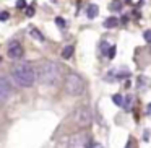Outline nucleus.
Returning <instances> with one entry per match:
<instances>
[{"label":"nucleus","instance_id":"obj_1","mask_svg":"<svg viewBox=\"0 0 151 148\" xmlns=\"http://www.w3.org/2000/svg\"><path fill=\"white\" fill-rule=\"evenodd\" d=\"M10 73H12V78L15 80V83L21 88H31L37 80L34 69L28 64H15L12 67Z\"/></svg>","mask_w":151,"mask_h":148},{"label":"nucleus","instance_id":"obj_2","mask_svg":"<svg viewBox=\"0 0 151 148\" xmlns=\"http://www.w3.org/2000/svg\"><path fill=\"white\" fill-rule=\"evenodd\" d=\"M37 80L44 85H55L60 78V65L55 62H44L37 67Z\"/></svg>","mask_w":151,"mask_h":148},{"label":"nucleus","instance_id":"obj_3","mask_svg":"<svg viewBox=\"0 0 151 148\" xmlns=\"http://www.w3.org/2000/svg\"><path fill=\"white\" fill-rule=\"evenodd\" d=\"M63 88H65L67 95L80 96L85 91V83H83V78L78 73H68L65 78V83H63Z\"/></svg>","mask_w":151,"mask_h":148},{"label":"nucleus","instance_id":"obj_4","mask_svg":"<svg viewBox=\"0 0 151 148\" xmlns=\"http://www.w3.org/2000/svg\"><path fill=\"white\" fill-rule=\"evenodd\" d=\"M86 145H88V135L85 132L70 135L65 142V148H86Z\"/></svg>","mask_w":151,"mask_h":148},{"label":"nucleus","instance_id":"obj_5","mask_svg":"<svg viewBox=\"0 0 151 148\" xmlns=\"http://www.w3.org/2000/svg\"><path fill=\"white\" fill-rule=\"evenodd\" d=\"M73 119H75V122L80 127H88L91 124V111H89V108L88 106H80L75 111Z\"/></svg>","mask_w":151,"mask_h":148},{"label":"nucleus","instance_id":"obj_6","mask_svg":"<svg viewBox=\"0 0 151 148\" xmlns=\"http://www.w3.org/2000/svg\"><path fill=\"white\" fill-rule=\"evenodd\" d=\"M24 54L23 51V46H21L20 43H17V41H13V43L8 44V49H7V57L12 60H17V59H21Z\"/></svg>","mask_w":151,"mask_h":148},{"label":"nucleus","instance_id":"obj_7","mask_svg":"<svg viewBox=\"0 0 151 148\" xmlns=\"http://www.w3.org/2000/svg\"><path fill=\"white\" fill-rule=\"evenodd\" d=\"M12 93H13V86H12L10 80L5 78V77H0V95L7 99Z\"/></svg>","mask_w":151,"mask_h":148},{"label":"nucleus","instance_id":"obj_8","mask_svg":"<svg viewBox=\"0 0 151 148\" xmlns=\"http://www.w3.org/2000/svg\"><path fill=\"white\" fill-rule=\"evenodd\" d=\"M119 26V20L115 17H109L104 21V28H117Z\"/></svg>","mask_w":151,"mask_h":148},{"label":"nucleus","instance_id":"obj_9","mask_svg":"<svg viewBox=\"0 0 151 148\" xmlns=\"http://www.w3.org/2000/svg\"><path fill=\"white\" fill-rule=\"evenodd\" d=\"M98 13H99L98 5H89V7H88V10H86V15H88V18H94Z\"/></svg>","mask_w":151,"mask_h":148},{"label":"nucleus","instance_id":"obj_10","mask_svg":"<svg viewBox=\"0 0 151 148\" xmlns=\"http://www.w3.org/2000/svg\"><path fill=\"white\" fill-rule=\"evenodd\" d=\"M73 46H67V47H63V51H62V57L63 59H70V57L73 56Z\"/></svg>","mask_w":151,"mask_h":148},{"label":"nucleus","instance_id":"obj_11","mask_svg":"<svg viewBox=\"0 0 151 148\" xmlns=\"http://www.w3.org/2000/svg\"><path fill=\"white\" fill-rule=\"evenodd\" d=\"M29 34H31L33 38H36L37 41H41V43H42V41H46V39H44V34H41L39 31L36 30V28H31V30H29Z\"/></svg>","mask_w":151,"mask_h":148},{"label":"nucleus","instance_id":"obj_12","mask_svg":"<svg viewBox=\"0 0 151 148\" xmlns=\"http://www.w3.org/2000/svg\"><path fill=\"white\" fill-rule=\"evenodd\" d=\"M109 10H112V12H119V10H122V2L120 0H114L111 5H109Z\"/></svg>","mask_w":151,"mask_h":148},{"label":"nucleus","instance_id":"obj_13","mask_svg":"<svg viewBox=\"0 0 151 148\" xmlns=\"http://www.w3.org/2000/svg\"><path fill=\"white\" fill-rule=\"evenodd\" d=\"M112 101H114L117 106H124L125 99H124V96H122V95H114V96H112Z\"/></svg>","mask_w":151,"mask_h":148},{"label":"nucleus","instance_id":"obj_14","mask_svg":"<svg viewBox=\"0 0 151 148\" xmlns=\"http://www.w3.org/2000/svg\"><path fill=\"white\" fill-rule=\"evenodd\" d=\"M132 99H133V96H127V98H125V103H124V108L125 109H130V106H132Z\"/></svg>","mask_w":151,"mask_h":148},{"label":"nucleus","instance_id":"obj_15","mask_svg":"<svg viewBox=\"0 0 151 148\" xmlns=\"http://www.w3.org/2000/svg\"><path fill=\"white\" fill-rule=\"evenodd\" d=\"M115 51H117V47L112 46L111 49H109V52H107V56H106V57H109V59H114V57H115Z\"/></svg>","mask_w":151,"mask_h":148},{"label":"nucleus","instance_id":"obj_16","mask_svg":"<svg viewBox=\"0 0 151 148\" xmlns=\"http://www.w3.org/2000/svg\"><path fill=\"white\" fill-rule=\"evenodd\" d=\"M10 18V13L8 12H0V21H5Z\"/></svg>","mask_w":151,"mask_h":148},{"label":"nucleus","instance_id":"obj_17","mask_svg":"<svg viewBox=\"0 0 151 148\" xmlns=\"http://www.w3.org/2000/svg\"><path fill=\"white\" fill-rule=\"evenodd\" d=\"M26 7V0H18L17 2V8H24Z\"/></svg>","mask_w":151,"mask_h":148},{"label":"nucleus","instance_id":"obj_18","mask_svg":"<svg viewBox=\"0 0 151 148\" xmlns=\"http://www.w3.org/2000/svg\"><path fill=\"white\" fill-rule=\"evenodd\" d=\"M55 23L59 25L60 28H65V21H63L62 18H55Z\"/></svg>","mask_w":151,"mask_h":148},{"label":"nucleus","instance_id":"obj_19","mask_svg":"<svg viewBox=\"0 0 151 148\" xmlns=\"http://www.w3.org/2000/svg\"><path fill=\"white\" fill-rule=\"evenodd\" d=\"M143 36H145V39H146L148 43H151V31H145Z\"/></svg>","mask_w":151,"mask_h":148},{"label":"nucleus","instance_id":"obj_20","mask_svg":"<svg viewBox=\"0 0 151 148\" xmlns=\"http://www.w3.org/2000/svg\"><path fill=\"white\" fill-rule=\"evenodd\" d=\"M102 52H104L106 54V56H107V52H109V51H107V43H102Z\"/></svg>","mask_w":151,"mask_h":148},{"label":"nucleus","instance_id":"obj_21","mask_svg":"<svg viewBox=\"0 0 151 148\" xmlns=\"http://www.w3.org/2000/svg\"><path fill=\"white\" fill-rule=\"evenodd\" d=\"M26 15H28V17H33V15H34V8H33V7L28 8V10H26Z\"/></svg>","mask_w":151,"mask_h":148},{"label":"nucleus","instance_id":"obj_22","mask_svg":"<svg viewBox=\"0 0 151 148\" xmlns=\"http://www.w3.org/2000/svg\"><path fill=\"white\" fill-rule=\"evenodd\" d=\"M146 114H148V116H151V103L146 106Z\"/></svg>","mask_w":151,"mask_h":148},{"label":"nucleus","instance_id":"obj_23","mask_svg":"<svg viewBox=\"0 0 151 148\" xmlns=\"http://www.w3.org/2000/svg\"><path fill=\"white\" fill-rule=\"evenodd\" d=\"M150 138V130H145V140H148Z\"/></svg>","mask_w":151,"mask_h":148},{"label":"nucleus","instance_id":"obj_24","mask_svg":"<svg viewBox=\"0 0 151 148\" xmlns=\"http://www.w3.org/2000/svg\"><path fill=\"white\" fill-rule=\"evenodd\" d=\"M93 148H102V147H101L99 143H96V145H93Z\"/></svg>","mask_w":151,"mask_h":148},{"label":"nucleus","instance_id":"obj_25","mask_svg":"<svg viewBox=\"0 0 151 148\" xmlns=\"http://www.w3.org/2000/svg\"><path fill=\"white\" fill-rule=\"evenodd\" d=\"M5 101V98H4V96H2V95H0V104H2V103H4Z\"/></svg>","mask_w":151,"mask_h":148}]
</instances>
